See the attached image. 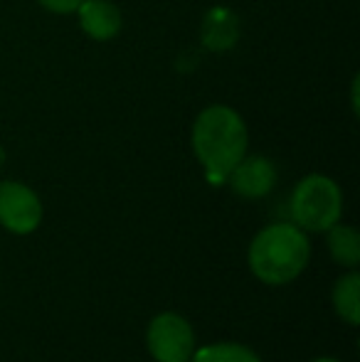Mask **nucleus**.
<instances>
[{"mask_svg":"<svg viewBox=\"0 0 360 362\" xmlns=\"http://www.w3.org/2000/svg\"><path fill=\"white\" fill-rule=\"evenodd\" d=\"M227 182L240 197L260 200V197L269 195L274 185H277V165L265 156H245L232 168V173L227 175Z\"/></svg>","mask_w":360,"mask_h":362,"instance_id":"nucleus-6","label":"nucleus"},{"mask_svg":"<svg viewBox=\"0 0 360 362\" xmlns=\"http://www.w3.org/2000/svg\"><path fill=\"white\" fill-rule=\"evenodd\" d=\"M333 308L346 323L358 325L360 320V276L358 272H348L333 286Z\"/></svg>","mask_w":360,"mask_h":362,"instance_id":"nucleus-10","label":"nucleus"},{"mask_svg":"<svg viewBox=\"0 0 360 362\" xmlns=\"http://www.w3.org/2000/svg\"><path fill=\"white\" fill-rule=\"evenodd\" d=\"M308 257H311L308 237L294 222H277L265 227L252 239L247 252L252 274L269 286H281L301 276Z\"/></svg>","mask_w":360,"mask_h":362,"instance_id":"nucleus-2","label":"nucleus"},{"mask_svg":"<svg viewBox=\"0 0 360 362\" xmlns=\"http://www.w3.org/2000/svg\"><path fill=\"white\" fill-rule=\"evenodd\" d=\"M190 362H262L252 348L240 343H212L195 350Z\"/></svg>","mask_w":360,"mask_h":362,"instance_id":"nucleus-11","label":"nucleus"},{"mask_svg":"<svg viewBox=\"0 0 360 362\" xmlns=\"http://www.w3.org/2000/svg\"><path fill=\"white\" fill-rule=\"evenodd\" d=\"M45 10L50 13H57V15H67V13H74V10L82 5V0H37Z\"/></svg>","mask_w":360,"mask_h":362,"instance_id":"nucleus-12","label":"nucleus"},{"mask_svg":"<svg viewBox=\"0 0 360 362\" xmlns=\"http://www.w3.org/2000/svg\"><path fill=\"white\" fill-rule=\"evenodd\" d=\"M313 362H341V360H333V358H318V360H313Z\"/></svg>","mask_w":360,"mask_h":362,"instance_id":"nucleus-13","label":"nucleus"},{"mask_svg":"<svg viewBox=\"0 0 360 362\" xmlns=\"http://www.w3.org/2000/svg\"><path fill=\"white\" fill-rule=\"evenodd\" d=\"M200 40L212 52H227L240 40V18L230 8H210L202 18L200 25Z\"/></svg>","mask_w":360,"mask_h":362,"instance_id":"nucleus-8","label":"nucleus"},{"mask_svg":"<svg viewBox=\"0 0 360 362\" xmlns=\"http://www.w3.org/2000/svg\"><path fill=\"white\" fill-rule=\"evenodd\" d=\"M247 126L235 109L212 104L192 124V151L210 182H227L232 168L247 156Z\"/></svg>","mask_w":360,"mask_h":362,"instance_id":"nucleus-1","label":"nucleus"},{"mask_svg":"<svg viewBox=\"0 0 360 362\" xmlns=\"http://www.w3.org/2000/svg\"><path fill=\"white\" fill-rule=\"evenodd\" d=\"M291 219L303 232H326L343 215V192L328 175H306L289 200Z\"/></svg>","mask_w":360,"mask_h":362,"instance_id":"nucleus-3","label":"nucleus"},{"mask_svg":"<svg viewBox=\"0 0 360 362\" xmlns=\"http://www.w3.org/2000/svg\"><path fill=\"white\" fill-rule=\"evenodd\" d=\"M74 13L79 15V28L96 42H109L124 28V15L111 0H82Z\"/></svg>","mask_w":360,"mask_h":362,"instance_id":"nucleus-7","label":"nucleus"},{"mask_svg":"<svg viewBox=\"0 0 360 362\" xmlns=\"http://www.w3.org/2000/svg\"><path fill=\"white\" fill-rule=\"evenodd\" d=\"M326 234H328V252H331L333 262L346 269H356L360 262L358 229L351 227V224L336 222L331 229H326Z\"/></svg>","mask_w":360,"mask_h":362,"instance_id":"nucleus-9","label":"nucleus"},{"mask_svg":"<svg viewBox=\"0 0 360 362\" xmlns=\"http://www.w3.org/2000/svg\"><path fill=\"white\" fill-rule=\"evenodd\" d=\"M42 222V202L23 182H0V224L13 234H33Z\"/></svg>","mask_w":360,"mask_h":362,"instance_id":"nucleus-5","label":"nucleus"},{"mask_svg":"<svg viewBox=\"0 0 360 362\" xmlns=\"http://www.w3.org/2000/svg\"><path fill=\"white\" fill-rule=\"evenodd\" d=\"M146 345L156 362H190L195 353V333L180 313L166 310L149 323Z\"/></svg>","mask_w":360,"mask_h":362,"instance_id":"nucleus-4","label":"nucleus"}]
</instances>
